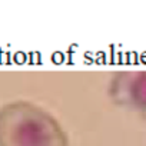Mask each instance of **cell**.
<instances>
[{
    "label": "cell",
    "mask_w": 146,
    "mask_h": 146,
    "mask_svg": "<svg viewBox=\"0 0 146 146\" xmlns=\"http://www.w3.org/2000/svg\"><path fill=\"white\" fill-rule=\"evenodd\" d=\"M0 146H69V139L49 112L16 100L0 108Z\"/></svg>",
    "instance_id": "obj_1"
},
{
    "label": "cell",
    "mask_w": 146,
    "mask_h": 146,
    "mask_svg": "<svg viewBox=\"0 0 146 146\" xmlns=\"http://www.w3.org/2000/svg\"><path fill=\"white\" fill-rule=\"evenodd\" d=\"M112 102L146 119V70H123L113 75L109 85Z\"/></svg>",
    "instance_id": "obj_2"
}]
</instances>
